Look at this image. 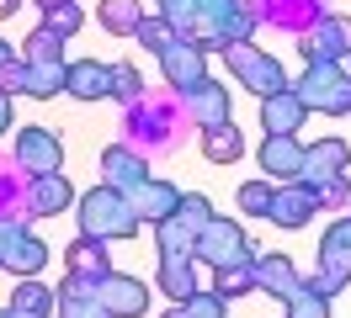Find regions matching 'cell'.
Wrapping results in <instances>:
<instances>
[{
	"instance_id": "obj_29",
	"label": "cell",
	"mask_w": 351,
	"mask_h": 318,
	"mask_svg": "<svg viewBox=\"0 0 351 318\" xmlns=\"http://www.w3.org/2000/svg\"><path fill=\"white\" fill-rule=\"evenodd\" d=\"M101 27L107 32H123V38H133V27L144 21V0H101Z\"/></svg>"
},
{
	"instance_id": "obj_30",
	"label": "cell",
	"mask_w": 351,
	"mask_h": 318,
	"mask_svg": "<svg viewBox=\"0 0 351 318\" xmlns=\"http://www.w3.org/2000/svg\"><path fill=\"white\" fill-rule=\"evenodd\" d=\"M282 302H287V318H330V297L314 292L308 281H298V287H293Z\"/></svg>"
},
{
	"instance_id": "obj_31",
	"label": "cell",
	"mask_w": 351,
	"mask_h": 318,
	"mask_svg": "<svg viewBox=\"0 0 351 318\" xmlns=\"http://www.w3.org/2000/svg\"><path fill=\"white\" fill-rule=\"evenodd\" d=\"M165 318H223V297L219 292H192L186 302H176Z\"/></svg>"
},
{
	"instance_id": "obj_36",
	"label": "cell",
	"mask_w": 351,
	"mask_h": 318,
	"mask_svg": "<svg viewBox=\"0 0 351 318\" xmlns=\"http://www.w3.org/2000/svg\"><path fill=\"white\" fill-rule=\"evenodd\" d=\"M271 191H277L271 181H245V186H240V207H245V212H261V217H266V207H271Z\"/></svg>"
},
{
	"instance_id": "obj_6",
	"label": "cell",
	"mask_w": 351,
	"mask_h": 318,
	"mask_svg": "<svg viewBox=\"0 0 351 318\" xmlns=\"http://www.w3.org/2000/svg\"><path fill=\"white\" fill-rule=\"evenodd\" d=\"M346 281H351V217H341V223L325 233V244H319V276H314L308 287L335 297Z\"/></svg>"
},
{
	"instance_id": "obj_21",
	"label": "cell",
	"mask_w": 351,
	"mask_h": 318,
	"mask_svg": "<svg viewBox=\"0 0 351 318\" xmlns=\"http://www.w3.org/2000/svg\"><path fill=\"white\" fill-rule=\"evenodd\" d=\"M304 101L293 96V85L287 90H277V96H261V127L266 133H298L304 127Z\"/></svg>"
},
{
	"instance_id": "obj_26",
	"label": "cell",
	"mask_w": 351,
	"mask_h": 318,
	"mask_svg": "<svg viewBox=\"0 0 351 318\" xmlns=\"http://www.w3.org/2000/svg\"><path fill=\"white\" fill-rule=\"evenodd\" d=\"M107 271H112V260H107V244H101V239H86V233H80V244L69 250V276H86V281H101Z\"/></svg>"
},
{
	"instance_id": "obj_20",
	"label": "cell",
	"mask_w": 351,
	"mask_h": 318,
	"mask_svg": "<svg viewBox=\"0 0 351 318\" xmlns=\"http://www.w3.org/2000/svg\"><path fill=\"white\" fill-rule=\"evenodd\" d=\"M101 170H107V186H117V191H133L144 175H149V159L138 154V148H128V144H117V148H107L101 154Z\"/></svg>"
},
{
	"instance_id": "obj_13",
	"label": "cell",
	"mask_w": 351,
	"mask_h": 318,
	"mask_svg": "<svg viewBox=\"0 0 351 318\" xmlns=\"http://www.w3.org/2000/svg\"><path fill=\"white\" fill-rule=\"evenodd\" d=\"M346 165H351L346 138H319V144H304V170H298V181L314 186V181H325V175H346Z\"/></svg>"
},
{
	"instance_id": "obj_28",
	"label": "cell",
	"mask_w": 351,
	"mask_h": 318,
	"mask_svg": "<svg viewBox=\"0 0 351 318\" xmlns=\"http://www.w3.org/2000/svg\"><path fill=\"white\" fill-rule=\"evenodd\" d=\"M5 308H16V313H27V318H48V313H53V292H48V287H38L32 276H22Z\"/></svg>"
},
{
	"instance_id": "obj_15",
	"label": "cell",
	"mask_w": 351,
	"mask_h": 318,
	"mask_svg": "<svg viewBox=\"0 0 351 318\" xmlns=\"http://www.w3.org/2000/svg\"><path fill=\"white\" fill-rule=\"evenodd\" d=\"M133 212H138V223H165L176 212V202H181V191L171 186V181H154V175H144L138 186L128 191Z\"/></svg>"
},
{
	"instance_id": "obj_35",
	"label": "cell",
	"mask_w": 351,
	"mask_h": 318,
	"mask_svg": "<svg viewBox=\"0 0 351 318\" xmlns=\"http://www.w3.org/2000/svg\"><path fill=\"white\" fill-rule=\"evenodd\" d=\"M112 96H123V101H138V96H144V80H138L133 64H112Z\"/></svg>"
},
{
	"instance_id": "obj_12",
	"label": "cell",
	"mask_w": 351,
	"mask_h": 318,
	"mask_svg": "<svg viewBox=\"0 0 351 318\" xmlns=\"http://www.w3.org/2000/svg\"><path fill=\"white\" fill-rule=\"evenodd\" d=\"M22 202L38 212V217H59V212L75 202V186L64 181V170H48V175H27Z\"/></svg>"
},
{
	"instance_id": "obj_38",
	"label": "cell",
	"mask_w": 351,
	"mask_h": 318,
	"mask_svg": "<svg viewBox=\"0 0 351 318\" xmlns=\"http://www.w3.org/2000/svg\"><path fill=\"white\" fill-rule=\"evenodd\" d=\"M16 59V53H11V42H0V75H5V64Z\"/></svg>"
},
{
	"instance_id": "obj_7",
	"label": "cell",
	"mask_w": 351,
	"mask_h": 318,
	"mask_svg": "<svg viewBox=\"0 0 351 318\" xmlns=\"http://www.w3.org/2000/svg\"><path fill=\"white\" fill-rule=\"evenodd\" d=\"M0 265L11 276H38L48 265V244L16 223V217H0Z\"/></svg>"
},
{
	"instance_id": "obj_9",
	"label": "cell",
	"mask_w": 351,
	"mask_h": 318,
	"mask_svg": "<svg viewBox=\"0 0 351 318\" xmlns=\"http://www.w3.org/2000/svg\"><path fill=\"white\" fill-rule=\"evenodd\" d=\"M96 297H101V308H107L112 318H138V313H149V287H144L138 276L107 271L101 281H96Z\"/></svg>"
},
{
	"instance_id": "obj_37",
	"label": "cell",
	"mask_w": 351,
	"mask_h": 318,
	"mask_svg": "<svg viewBox=\"0 0 351 318\" xmlns=\"http://www.w3.org/2000/svg\"><path fill=\"white\" fill-rule=\"evenodd\" d=\"M11 127V90H0V133Z\"/></svg>"
},
{
	"instance_id": "obj_40",
	"label": "cell",
	"mask_w": 351,
	"mask_h": 318,
	"mask_svg": "<svg viewBox=\"0 0 351 318\" xmlns=\"http://www.w3.org/2000/svg\"><path fill=\"white\" fill-rule=\"evenodd\" d=\"M0 318H27V313H16V308H0Z\"/></svg>"
},
{
	"instance_id": "obj_27",
	"label": "cell",
	"mask_w": 351,
	"mask_h": 318,
	"mask_svg": "<svg viewBox=\"0 0 351 318\" xmlns=\"http://www.w3.org/2000/svg\"><path fill=\"white\" fill-rule=\"evenodd\" d=\"M213 292H219L223 302L256 292V254H250V260H234V265H219V271H213Z\"/></svg>"
},
{
	"instance_id": "obj_23",
	"label": "cell",
	"mask_w": 351,
	"mask_h": 318,
	"mask_svg": "<svg viewBox=\"0 0 351 318\" xmlns=\"http://www.w3.org/2000/svg\"><path fill=\"white\" fill-rule=\"evenodd\" d=\"M160 287H165V297L186 302L197 292V260L192 254H160Z\"/></svg>"
},
{
	"instance_id": "obj_10",
	"label": "cell",
	"mask_w": 351,
	"mask_h": 318,
	"mask_svg": "<svg viewBox=\"0 0 351 318\" xmlns=\"http://www.w3.org/2000/svg\"><path fill=\"white\" fill-rule=\"evenodd\" d=\"M16 165L27 175H48V170L64 165V144L48 133V127H22L16 133Z\"/></svg>"
},
{
	"instance_id": "obj_2",
	"label": "cell",
	"mask_w": 351,
	"mask_h": 318,
	"mask_svg": "<svg viewBox=\"0 0 351 318\" xmlns=\"http://www.w3.org/2000/svg\"><path fill=\"white\" fill-rule=\"evenodd\" d=\"M293 96L304 101V111L341 117V111H351V75L341 69V64H308L304 80L293 85Z\"/></svg>"
},
{
	"instance_id": "obj_24",
	"label": "cell",
	"mask_w": 351,
	"mask_h": 318,
	"mask_svg": "<svg viewBox=\"0 0 351 318\" xmlns=\"http://www.w3.org/2000/svg\"><path fill=\"white\" fill-rule=\"evenodd\" d=\"M202 154L213 159V165H240L245 154V138L234 122H219V127H202Z\"/></svg>"
},
{
	"instance_id": "obj_17",
	"label": "cell",
	"mask_w": 351,
	"mask_h": 318,
	"mask_svg": "<svg viewBox=\"0 0 351 318\" xmlns=\"http://www.w3.org/2000/svg\"><path fill=\"white\" fill-rule=\"evenodd\" d=\"M308 212H319V207H314V191H308L304 181H282V191H271L266 217H271V223H282V228H304Z\"/></svg>"
},
{
	"instance_id": "obj_22",
	"label": "cell",
	"mask_w": 351,
	"mask_h": 318,
	"mask_svg": "<svg viewBox=\"0 0 351 318\" xmlns=\"http://www.w3.org/2000/svg\"><path fill=\"white\" fill-rule=\"evenodd\" d=\"M298 281H304V276L293 271V260H287V254H256V292L287 297Z\"/></svg>"
},
{
	"instance_id": "obj_34",
	"label": "cell",
	"mask_w": 351,
	"mask_h": 318,
	"mask_svg": "<svg viewBox=\"0 0 351 318\" xmlns=\"http://www.w3.org/2000/svg\"><path fill=\"white\" fill-rule=\"evenodd\" d=\"M59 32H48V27H38L32 38H27V59H38V64H64V48H59Z\"/></svg>"
},
{
	"instance_id": "obj_4",
	"label": "cell",
	"mask_w": 351,
	"mask_h": 318,
	"mask_svg": "<svg viewBox=\"0 0 351 318\" xmlns=\"http://www.w3.org/2000/svg\"><path fill=\"white\" fill-rule=\"evenodd\" d=\"M208 217H213V202L197 196V191H181L176 212L165 217V223H154V233H160V254H192V239L202 233Z\"/></svg>"
},
{
	"instance_id": "obj_8",
	"label": "cell",
	"mask_w": 351,
	"mask_h": 318,
	"mask_svg": "<svg viewBox=\"0 0 351 318\" xmlns=\"http://www.w3.org/2000/svg\"><path fill=\"white\" fill-rule=\"evenodd\" d=\"M298 48H304L308 64H341V59H351V16H319L304 32Z\"/></svg>"
},
{
	"instance_id": "obj_19",
	"label": "cell",
	"mask_w": 351,
	"mask_h": 318,
	"mask_svg": "<svg viewBox=\"0 0 351 318\" xmlns=\"http://www.w3.org/2000/svg\"><path fill=\"white\" fill-rule=\"evenodd\" d=\"M53 308H59V318H112L101 308V297H96V281H86V276H64Z\"/></svg>"
},
{
	"instance_id": "obj_14",
	"label": "cell",
	"mask_w": 351,
	"mask_h": 318,
	"mask_svg": "<svg viewBox=\"0 0 351 318\" xmlns=\"http://www.w3.org/2000/svg\"><path fill=\"white\" fill-rule=\"evenodd\" d=\"M261 170L271 181H298V170H304V144H298V133H266Z\"/></svg>"
},
{
	"instance_id": "obj_41",
	"label": "cell",
	"mask_w": 351,
	"mask_h": 318,
	"mask_svg": "<svg viewBox=\"0 0 351 318\" xmlns=\"http://www.w3.org/2000/svg\"><path fill=\"white\" fill-rule=\"evenodd\" d=\"M32 5H43V11H48V5H59V0H32Z\"/></svg>"
},
{
	"instance_id": "obj_42",
	"label": "cell",
	"mask_w": 351,
	"mask_h": 318,
	"mask_svg": "<svg viewBox=\"0 0 351 318\" xmlns=\"http://www.w3.org/2000/svg\"><path fill=\"white\" fill-rule=\"evenodd\" d=\"M346 207H351V202H346Z\"/></svg>"
},
{
	"instance_id": "obj_32",
	"label": "cell",
	"mask_w": 351,
	"mask_h": 318,
	"mask_svg": "<svg viewBox=\"0 0 351 318\" xmlns=\"http://www.w3.org/2000/svg\"><path fill=\"white\" fill-rule=\"evenodd\" d=\"M43 16H48V21H43L48 32H59V38H75V32H80V21H86V11H80L75 0H59V5H48Z\"/></svg>"
},
{
	"instance_id": "obj_16",
	"label": "cell",
	"mask_w": 351,
	"mask_h": 318,
	"mask_svg": "<svg viewBox=\"0 0 351 318\" xmlns=\"http://www.w3.org/2000/svg\"><path fill=\"white\" fill-rule=\"evenodd\" d=\"M64 90L75 101H101V96H112V64H101V59L64 64Z\"/></svg>"
},
{
	"instance_id": "obj_33",
	"label": "cell",
	"mask_w": 351,
	"mask_h": 318,
	"mask_svg": "<svg viewBox=\"0 0 351 318\" xmlns=\"http://www.w3.org/2000/svg\"><path fill=\"white\" fill-rule=\"evenodd\" d=\"M133 38L144 42L149 53H160V48H165V42H171V38H181V32H176V27H171V21H165V16H144V21H138V27H133Z\"/></svg>"
},
{
	"instance_id": "obj_1",
	"label": "cell",
	"mask_w": 351,
	"mask_h": 318,
	"mask_svg": "<svg viewBox=\"0 0 351 318\" xmlns=\"http://www.w3.org/2000/svg\"><path fill=\"white\" fill-rule=\"evenodd\" d=\"M75 217H80V233H86V239H101V244H112V239H133V233L144 228L138 212H133V202H128V191L107 186V181L80 196V212H75Z\"/></svg>"
},
{
	"instance_id": "obj_3",
	"label": "cell",
	"mask_w": 351,
	"mask_h": 318,
	"mask_svg": "<svg viewBox=\"0 0 351 318\" xmlns=\"http://www.w3.org/2000/svg\"><path fill=\"white\" fill-rule=\"evenodd\" d=\"M250 254H256V244L245 239V228L234 217H219V212H213V217L202 223V233L192 239V260L213 265V271H219V265H234V260H250Z\"/></svg>"
},
{
	"instance_id": "obj_39",
	"label": "cell",
	"mask_w": 351,
	"mask_h": 318,
	"mask_svg": "<svg viewBox=\"0 0 351 318\" xmlns=\"http://www.w3.org/2000/svg\"><path fill=\"white\" fill-rule=\"evenodd\" d=\"M16 5H22V0H0V16H16Z\"/></svg>"
},
{
	"instance_id": "obj_25",
	"label": "cell",
	"mask_w": 351,
	"mask_h": 318,
	"mask_svg": "<svg viewBox=\"0 0 351 318\" xmlns=\"http://www.w3.org/2000/svg\"><path fill=\"white\" fill-rule=\"evenodd\" d=\"M256 16H271V21H282L287 32H308L314 21H319V0H266Z\"/></svg>"
},
{
	"instance_id": "obj_18",
	"label": "cell",
	"mask_w": 351,
	"mask_h": 318,
	"mask_svg": "<svg viewBox=\"0 0 351 318\" xmlns=\"http://www.w3.org/2000/svg\"><path fill=\"white\" fill-rule=\"evenodd\" d=\"M181 106L197 117V127L229 122V90H223V85H213V80H197L192 90H181Z\"/></svg>"
},
{
	"instance_id": "obj_11",
	"label": "cell",
	"mask_w": 351,
	"mask_h": 318,
	"mask_svg": "<svg viewBox=\"0 0 351 318\" xmlns=\"http://www.w3.org/2000/svg\"><path fill=\"white\" fill-rule=\"evenodd\" d=\"M154 59H160V69H165V80H171L176 90H192L197 80H208V75H202V48L192 38H171Z\"/></svg>"
},
{
	"instance_id": "obj_5",
	"label": "cell",
	"mask_w": 351,
	"mask_h": 318,
	"mask_svg": "<svg viewBox=\"0 0 351 318\" xmlns=\"http://www.w3.org/2000/svg\"><path fill=\"white\" fill-rule=\"evenodd\" d=\"M223 59H229V69L240 75V85L250 96H277V90H287L282 64L271 59V53H261V48H250V42H229Z\"/></svg>"
}]
</instances>
